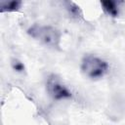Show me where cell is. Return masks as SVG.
Returning a JSON list of instances; mask_svg holds the SVG:
<instances>
[{
    "mask_svg": "<svg viewBox=\"0 0 125 125\" xmlns=\"http://www.w3.org/2000/svg\"><path fill=\"white\" fill-rule=\"evenodd\" d=\"M108 68V62L95 55H86L81 62V71L92 80L104 77L107 73Z\"/></svg>",
    "mask_w": 125,
    "mask_h": 125,
    "instance_id": "obj_1",
    "label": "cell"
},
{
    "mask_svg": "<svg viewBox=\"0 0 125 125\" xmlns=\"http://www.w3.org/2000/svg\"><path fill=\"white\" fill-rule=\"evenodd\" d=\"M27 33L41 41L48 47L58 49L61 42V32L51 25H33L27 29Z\"/></svg>",
    "mask_w": 125,
    "mask_h": 125,
    "instance_id": "obj_2",
    "label": "cell"
},
{
    "mask_svg": "<svg viewBox=\"0 0 125 125\" xmlns=\"http://www.w3.org/2000/svg\"><path fill=\"white\" fill-rule=\"evenodd\" d=\"M46 89L50 97L56 101L70 99L72 96L71 91L66 86H64L55 75H51L48 78Z\"/></svg>",
    "mask_w": 125,
    "mask_h": 125,
    "instance_id": "obj_3",
    "label": "cell"
},
{
    "mask_svg": "<svg viewBox=\"0 0 125 125\" xmlns=\"http://www.w3.org/2000/svg\"><path fill=\"white\" fill-rule=\"evenodd\" d=\"M118 2L112 1V0H103L101 1V6L103 10L110 17H117L119 15V7Z\"/></svg>",
    "mask_w": 125,
    "mask_h": 125,
    "instance_id": "obj_4",
    "label": "cell"
},
{
    "mask_svg": "<svg viewBox=\"0 0 125 125\" xmlns=\"http://www.w3.org/2000/svg\"><path fill=\"white\" fill-rule=\"evenodd\" d=\"M21 2L19 0H13V1H9V2H4L1 4L0 6V12L4 13V12H15L18 11L21 8Z\"/></svg>",
    "mask_w": 125,
    "mask_h": 125,
    "instance_id": "obj_5",
    "label": "cell"
},
{
    "mask_svg": "<svg viewBox=\"0 0 125 125\" xmlns=\"http://www.w3.org/2000/svg\"><path fill=\"white\" fill-rule=\"evenodd\" d=\"M65 8L68 11L69 15L71 17H73V18H77L78 19V18H80L82 16V12H81L79 6H77L73 2H70V1L65 2Z\"/></svg>",
    "mask_w": 125,
    "mask_h": 125,
    "instance_id": "obj_6",
    "label": "cell"
},
{
    "mask_svg": "<svg viewBox=\"0 0 125 125\" xmlns=\"http://www.w3.org/2000/svg\"><path fill=\"white\" fill-rule=\"evenodd\" d=\"M12 67H13V69H14L15 71H17V72H23L24 69H25L24 64H23L21 61H19V60H17V59H14V60L12 61Z\"/></svg>",
    "mask_w": 125,
    "mask_h": 125,
    "instance_id": "obj_7",
    "label": "cell"
}]
</instances>
